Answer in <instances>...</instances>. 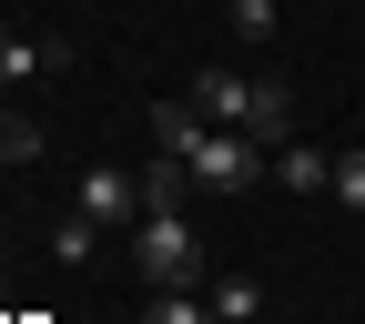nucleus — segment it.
<instances>
[{"instance_id":"obj_6","label":"nucleus","mask_w":365,"mask_h":324,"mask_svg":"<svg viewBox=\"0 0 365 324\" xmlns=\"http://www.w3.org/2000/svg\"><path fill=\"white\" fill-rule=\"evenodd\" d=\"M203 304H213V324H264V284L254 273H213Z\"/></svg>"},{"instance_id":"obj_5","label":"nucleus","mask_w":365,"mask_h":324,"mask_svg":"<svg viewBox=\"0 0 365 324\" xmlns=\"http://www.w3.org/2000/svg\"><path fill=\"white\" fill-rule=\"evenodd\" d=\"M203 122H223V132H244L254 122V81H234V71H193V91H182Z\"/></svg>"},{"instance_id":"obj_9","label":"nucleus","mask_w":365,"mask_h":324,"mask_svg":"<svg viewBox=\"0 0 365 324\" xmlns=\"http://www.w3.org/2000/svg\"><path fill=\"white\" fill-rule=\"evenodd\" d=\"M143 324H213V304H203L193 284H153V294H143Z\"/></svg>"},{"instance_id":"obj_2","label":"nucleus","mask_w":365,"mask_h":324,"mask_svg":"<svg viewBox=\"0 0 365 324\" xmlns=\"http://www.w3.org/2000/svg\"><path fill=\"white\" fill-rule=\"evenodd\" d=\"M182 162H193V182H203V193H254V182H274V152L254 142V132H223V122H213Z\"/></svg>"},{"instance_id":"obj_13","label":"nucleus","mask_w":365,"mask_h":324,"mask_svg":"<svg viewBox=\"0 0 365 324\" xmlns=\"http://www.w3.org/2000/svg\"><path fill=\"white\" fill-rule=\"evenodd\" d=\"M51 254H61V263H91V254H102V223H81V213H71L61 234H51Z\"/></svg>"},{"instance_id":"obj_8","label":"nucleus","mask_w":365,"mask_h":324,"mask_svg":"<svg viewBox=\"0 0 365 324\" xmlns=\"http://www.w3.org/2000/svg\"><path fill=\"white\" fill-rule=\"evenodd\" d=\"M284 122H294V91H284V81H254V122H244V132H254L264 152H284Z\"/></svg>"},{"instance_id":"obj_4","label":"nucleus","mask_w":365,"mask_h":324,"mask_svg":"<svg viewBox=\"0 0 365 324\" xmlns=\"http://www.w3.org/2000/svg\"><path fill=\"white\" fill-rule=\"evenodd\" d=\"M51 71H71L61 31H0V81H51Z\"/></svg>"},{"instance_id":"obj_7","label":"nucleus","mask_w":365,"mask_h":324,"mask_svg":"<svg viewBox=\"0 0 365 324\" xmlns=\"http://www.w3.org/2000/svg\"><path fill=\"white\" fill-rule=\"evenodd\" d=\"M274 182H284V193H325V182H335V152L284 142V152H274Z\"/></svg>"},{"instance_id":"obj_14","label":"nucleus","mask_w":365,"mask_h":324,"mask_svg":"<svg viewBox=\"0 0 365 324\" xmlns=\"http://www.w3.org/2000/svg\"><path fill=\"white\" fill-rule=\"evenodd\" d=\"M31 152H41V132H31V122H11V112H0V162H31Z\"/></svg>"},{"instance_id":"obj_12","label":"nucleus","mask_w":365,"mask_h":324,"mask_svg":"<svg viewBox=\"0 0 365 324\" xmlns=\"http://www.w3.org/2000/svg\"><path fill=\"white\" fill-rule=\"evenodd\" d=\"M223 21H234L244 41H274V21H284V11H274V0H223Z\"/></svg>"},{"instance_id":"obj_11","label":"nucleus","mask_w":365,"mask_h":324,"mask_svg":"<svg viewBox=\"0 0 365 324\" xmlns=\"http://www.w3.org/2000/svg\"><path fill=\"white\" fill-rule=\"evenodd\" d=\"M325 193H335L345 213H365V142H355V152H335V182H325Z\"/></svg>"},{"instance_id":"obj_3","label":"nucleus","mask_w":365,"mask_h":324,"mask_svg":"<svg viewBox=\"0 0 365 324\" xmlns=\"http://www.w3.org/2000/svg\"><path fill=\"white\" fill-rule=\"evenodd\" d=\"M81 223L132 234V223H143V172H122V162H81Z\"/></svg>"},{"instance_id":"obj_1","label":"nucleus","mask_w":365,"mask_h":324,"mask_svg":"<svg viewBox=\"0 0 365 324\" xmlns=\"http://www.w3.org/2000/svg\"><path fill=\"white\" fill-rule=\"evenodd\" d=\"M122 244H132V273H143V294H153V284H203V234L182 223V203L143 213Z\"/></svg>"},{"instance_id":"obj_10","label":"nucleus","mask_w":365,"mask_h":324,"mask_svg":"<svg viewBox=\"0 0 365 324\" xmlns=\"http://www.w3.org/2000/svg\"><path fill=\"white\" fill-rule=\"evenodd\" d=\"M203 132H213V122H203L193 102H163V112H153V152H193Z\"/></svg>"},{"instance_id":"obj_15","label":"nucleus","mask_w":365,"mask_h":324,"mask_svg":"<svg viewBox=\"0 0 365 324\" xmlns=\"http://www.w3.org/2000/svg\"><path fill=\"white\" fill-rule=\"evenodd\" d=\"M355 142H365V122H355Z\"/></svg>"}]
</instances>
